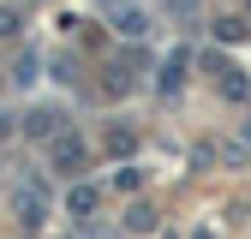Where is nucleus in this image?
I'll use <instances>...</instances> for the list:
<instances>
[{"mask_svg": "<svg viewBox=\"0 0 251 239\" xmlns=\"http://www.w3.org/2000/svg\"><path fill=\"white\" fill-rule=\"evenodd\" d=\"M54 156H60V167H72V173H78V167H84V143H78V138H60V143H54Z\"/></svg>", "mask_w": 251, "mask_h": 239, "instance_id": "f257e3e1", "label": "nucleus"}, {"mask_svg": "<svg viewBox=\"0 0 251 239\" xmlns=\"http://www.w3.org/2000/svg\"><path fill=\"white\" fill-rule=\"evenodd\" d=\"M66 203H72V209H78V215H90V209H96V186H78V191H72V197H66Z\"/></svg>", "mask_w": 251, "mask_h": 239, "instance_id": "f03ea898", "label": "nucleus"}, {"mask_svg": "<svg viewBox=\"0 0 251 239\" xmlns=\"http://www.w3.org/2000/svg\"><path fill=\"white\" fill-rule=\"evenodd\" d=\"M179 66H185V54H174L168 66H162V90H174V84H179Z\"/></svg>", "mask_w": 251, "mask_h": 239, "instance_id": "7ed1b4c3", "label": "nucleus"}]
</instances>
